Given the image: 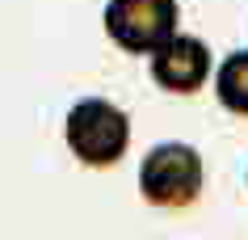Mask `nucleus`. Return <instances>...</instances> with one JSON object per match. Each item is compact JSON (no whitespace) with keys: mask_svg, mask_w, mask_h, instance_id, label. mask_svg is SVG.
Wrapping results in <instances>:
<instances>
[{"mask_svg":"<svg viewBox=\"0 0 248 240\" xmlns=\"http://www.w3.org/2000/svg\"><path fill=\"white\" fill-rule=\"evenodd\" d=\"M63 144L84 169H114L131 147V118L109 97H80L63 114Z\"/></svg>","mask_w":248,"mask_h":240,"instance_id":"1","label":"nucleus"},{"mask_svg":"<svg viewBox=\"0 0 248 240\" xmlns=\"http://www.w3.org/2000/svg\"><path fill=\"white\" fill-rule=\"evenodd\" d=\"M202 186H206V164H202V152L194 144L164 139V144L147 147L143 164H139L143 202H152L156 211H185L198 202Z\"/></svg>","mask_w":248,"mask_h":240,"instance_id":"2","label":"nucleus"},{"mask_svg":"<svg viewBox=\"0 0 248 240\" xmlns=\"http://www.w3.org/2000/svg\"><path fill=\"white\" fill-rule=\"evenodd\" d=\"M101 26L122 55H152L181 30L177 0H105Z\"/></svg>","mask_w":248,"mask_h":240,"instance_id":"3","label":"nucleus"},{"mask_svg":"<svg viewBox=\"0 0 248 240\" xmlns=\"http://www.w3.org/2000/svg\"><path fill=\"white\" fill-rule=\"evenodd\" d=\"M147 72L156 80V89L177 97H189L198 89H206L210 76H215V59H210V47L198 34H185L177 30L172 38H164L156 51L147 55Z\"/></svg>","mask_w":248,"mask_h":240,"instance_id":"4","label":"nucleus"},{"mask_svg":"<svg viewBox=\"0 0 248 240\" xmlns=\"http://www.w3.org/2000/svg\"><path fill=\"white\" fill-rule=\"evenodd\" d=\"M215 97H219V106L235 118H248V51H232L223 55L219 64H215Z\"/></svg>","mask_w":248,"mask_h":240,"instance_id":"5","label":"nucleus"},{"mask_svg":"<svg viewBox=\"0 0 248 240\" xmlns=\"http://www.w3.org/2000/svg\"><path fill=\"white\" fill-rule=\"evenodd\" d=\"M244 181H248V173H244Z\"/></svg>","mask_w":248,"mask_h":240,"instance_id":"6","label":"nucleus"}]
</instances>
